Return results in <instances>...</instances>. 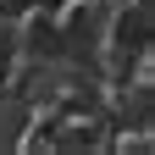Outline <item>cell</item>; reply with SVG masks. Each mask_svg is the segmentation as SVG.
Returning a JSON list of instances; mask_svg holds the SVG:
<instances>
[{
	"mask_svg": "<svg viewBox=\"0 0 155 155\" xmlns=\"http://www.w3.org/2000/svg\"><path fill=\"white\" fill-rule=\"evenodd\" d=\"M28 50L45 55V61H55V55H67V33L50 22V17H39V22H28Z\"/></svg>",
	"mask_w": 155,
	"mask_h": 155,
	"instance_id": "obj_2",
	"label": "cell"
},
{
	"mask_svg": "<svg viewBox=\"0 0 155 155\" xmlns=\"http://www.w3.org/2000/svg\"><path fill=\"white\" fill-rule=\"evenodd\" d=\"M150 0H133V11H116V22H111V55H116V61H144V55H150Z\"/></svg>",
	"mask_w": 155,
	"mask_h": 155,
	"instance_id": "obj_1",
	"label": "cell"
}]
</instances>
